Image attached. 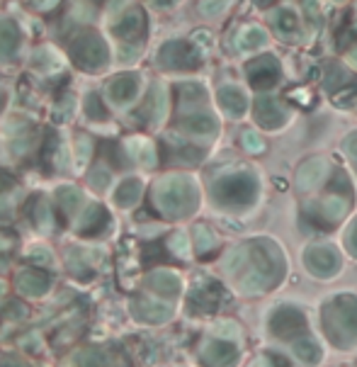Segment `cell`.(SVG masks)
Returning <instances> with one entry per match:
<instances>
[{
	"instance_id": "6da1fadb",
	"label": "cell",
	"mask_w": 357,
	"mask_h": 367,
	"mask_svg": "<svg viewBox=\"0 0 357 367\" xmlns=\"http://www.w3.org/2000/svg\"><path fill=\"white\" fill-rule=\"evenodd\" d=\"M255 193H258V185H255L253 175L248 173L231 175L217 188V197H221L228 204H248L255 197Z\"/></svg>"
},
{
	"instance_id": "7a4b0ae2",
	"label": "cell",
	"mask_w": 357,
	"mask_h": 367,
	"mask_svg": "<svg viewBox=\"0 0 357 367\" xmlns=\"http://www.w3.org/2000/svg\"><path fill=\"white\" fill-rule=\"evenodd\" d=\"M280 80V61L270 54H263L248 64V83L255 90H268Z\"/></svg>"
},
{
	"instance_id": "3957f363",
	"label": "cell",
	"mask_w": 357,
	"mask_h": 367,
	"mask_svg": "<svg viewBox=\"0 0 357 367\" xmlns=\"http://www.w3.org/2000/svg\"><path fill=\"white\" fill-rule=\"evenodd\" d=\"M287 107L273 95H263V98L255 100V122L265 129H277L280 125L287 122Z\"/></svg>"
},
{
	"instance_id": "277c9868",
	"label": "cell",
	"mask_w": 357,
	"mask_h": 367,
	"mask_svg": "<svg viewBox=\"0 0 357 367\" xmlns=\"http://www.w3.org/2000/svg\"><path fill=\"white\" fill-rule=\"evenodd\" d=\"M306 258H309L311 268L316 270L318 275H331L333 270L338 268L336 253H333L331 249H326V246H316V249H309Z\"/></svg>"
},
{
	"instance_id": "5b68a950",
	"label": "cell",
	"mask_w": 357,
	"mask_h": 367,
	"mask_svg": "<svg viewBox=\"0 0 357 367\" xmlns=\"http://www.w3.org/2000/svg\"><path fill=\"white\" fill-rule=\"evenodd\" d=\"M219 102L228 114H236V117H241L246 112V95L238 88H233V85H223L219 90Z\"/></svg>"
},
{
	"instance_id": "8992f818",
	"label": "cell",
	"mask_w": 357,
	"mask_h": 367,
	"mask_svg": "<svg viewBox=\"0 0 357 367\" xmlns=\"http://www.w3.org/2000/svg\"><path fill=\"white\" fill-rule=\"evenodd\" d=\"M323 173H326V163H323V161H309V163H304L302 168H299L297 185L302 190L313 188V185H316L318 180L323 178Z\"/></svg>"
},
{
	"instance_id": "52a82bcc",
	"label": "cell",
	"mask_w": 357,
	"mask_h": 367,
	"mask_svg": "<svg viewBox=\"0 0 357 367\" xmlns=\"http://www.w3.org/2000/svg\"><path fill=\"white\" fill-rule=\"evenodd\" d=\"M165 64L190 69V66L197 64V54H194V51L190 49V46H185V44H170L168 51H165Z\"/></svg>"
},
{
	"instance_id": "ba28073f",
	"label": "cell",
	"mask_w": 357,
	"mask_h": 367,
	"mask_svg": "<svg viewBox=\"0 0 357 367\" xmlns=\"http://www.w3.org/2000/svg\"><path fill=\"white\" fill-rule=\"evenodd\" d=\"M265 42H268V35H265L260 27H246V30L238 35L236 44L241 46L244 51H250V49H258V46H263Z\"/></svg>"
},
{
	"instance_id": "9c48e42d",
	"label": "cell",
	"mask_w": 357,
	"mask_h": 367,
	"mask_svg": "<svg viewBox=\"0 0 357 367\" xmlns=\"http://www.w3.org/2000/svg\"><path fill=\"white\" fill-rule=\"evenodd\" d=\"M273 25L277 27V32H280V35H284V37H292L294 32L299 30V20H297V15H294L292 10H277V12H275V17H273Z\"/></svg>"
},
{
	"instance_id": "30bf717a",
	"label": "cell",
	"mask_w": 357,
	"mask_h": 367,
	"mask_svg": "<svg viewBox=\"0 0 357 367\" xmlns=\"http://www.w3.org/2000/svg\"><path fill=\"white\" fill-rule=\"evenodd\" d=\"M347 83H350V73H347L342 66H331V69H328V73H326V80H323V85H326L331 93L342 90Z\"/></svg>"
},
{
	"instance_id": "8fae6325",
	"label": "cell",
	"mask_w": 357,
	"mask_h": 367,
	"mask_svg": "<svg viewBox=\"0 0 357 367\" xmlns=\"http://www.w3.org/2000/svg\"><path fill=\"white\" fill-rule=\"evenodd\" d=\"M187 125H190V129H192V132H202V134H212L214 127H217V122H214L212 114L202 112V114H194V117H190V119H187Z\"/></svg>"
},
{
	"instance_id": "7c38bea8",
	"label": "cell",
	"mask_w": 357,
	"mask_h": 367,
	"mask_svg": "<svg viewBox=\"0 0 357 367\" xmlns=\"http://www.w3.org/2000/svg\"><path fill=\"white\" fill-rule=\"evenodd\" d=\"M321 212H323V217H326L328 222H336V219H340L342 214H345V202H342V199H338V197H331V199H326V202L321 204Z\"/></svg>"
},
{
	"instance_id": "4fadbf2b",
	"label": "cell",
	"mask_w": 357,
	"mask_h": 367,
	"mask_svg": "<svg viewBox=\"0 0 357 367\" xmlns=\"http://www.w3.org/2000/svg\"><path fill=\"white\" fill-rule=\"evenodd\" d=\"M228 3H231V0H202V3H199V10L207 17H217L226 10Z\"/></svg>"
},
{
	"instance_id": "5bb4252c",
	"label": "cell",
	"mask_w": 357,
	"mask_h": 367,
	"mask_svg": "<svg viewBox=\"0 0 357 367\" xmlns=\"http://www.w3.org/2000/svg\"><path fill=\"white\" fill-rule=\"evenodd\" d=\"M244 146H246V151H250V154H260V151L265 149V144H263V139L258 136V132H246Z\"/></svg>"
},
{
	"instance_id": "9a60e30c",
	"label": "cell",
	"mask_w": 357,
	"mask_h": 367,
	"mask_svg": "<svg viewBox=\"0 0 357 367\" xmlns=\"http://www.w3.org/2000/svg\"><path fill=\"white\" fill-rule=\"evenodd\" d=\"M294 350H297L299 355L304 357V360H313V357L318 355L316 346H313L311 341H297V346H294Z\"/></svg>"
},
{
	"instance_id": "2e32d148",
	"label": "cell",
	"mask_w": 357,
	"mask_h": 367,
	"mask_svg": "<svg viewBox=\"0 0 357 367\" xmlns=\"http://www.w3.org/2000/svg\"><path fill=\"white\" fill-rule=\"evenodd\" d=\"M336 100L340 105H350L352 100H357V83L355 85H347V90H338L336 93Z\"/></svg>"
},
{
	"instance_id": "e0dca14e",
	"label": "cell",
	"mask_w": 357,
	"mask_h": 367,
	"mask_svg": "<svg viewBox=\"0 0 357 367\" xmlns=\"http://www.w3.org/2000/svg\"><path fill=\"white\" fill-rule=\"evenodd\" d=\"M345 151L352 156V159H357V134L347 136V141H345Z\"/></svg>"
},
{
	"instance_id": "ac0fdd59",
	"label": "cell",
	"mask_w": 357,
	"mask_h": 367,
	"mask_svg": "<svg viewBox=\"0 0 357 367\" xmlns=\"http://www.w3.org/2000/svg\"><path fill=\"white\" fill-rule=\"evenodd\" d=\"M304 8H306L309 20H313V17H318V3H316V0H306V3H304Z\"/></svg>"
},
{
	"instance_id": "d6986e66",
	"label": "cell",
	"mask_w": 357,
	"mask_h": 367,
	"mask_svg": "<svg viewBox=\"0 0 357 367\" xmlns=\"http://www.w3.org/2000/svg\"><path fill=\"white\" fill-rule=\"evenodd\" d=\"M350 249H352V251H355V253H357V224H355V226L350 229Z\"/></svg>"
},
{
	"instance_id": "ffe728a7",
	"label": "cell",
	"mask_w": 357,
	"mask_h": 367,
	"mask_svg": "<svg viewBox=\"0 0 357 367\" xmlns=\"http://www.w3.org/2000/svg\"><path fill=\"white\" fill-rule=\"evenodd\" d=\"M255 3H258V6H263V8H268L270 3H273V0H255Z\"/></svg>"
},
{
	"instance_id": "44dd1931",
	"label": "cell",
	"mask_w": 357,
	"mask_h": 367,
	"mask_svg": "<svg viewBox=\"0 0 357 367\" xmlns=\"http://www.w3.org/2000/svg\"><path fill=\"white\" fill-rule=\"evenodd\" d=\"M350 59H352V61H357V51H352V54H350Z\"/></svg>"
}]
</instances>
